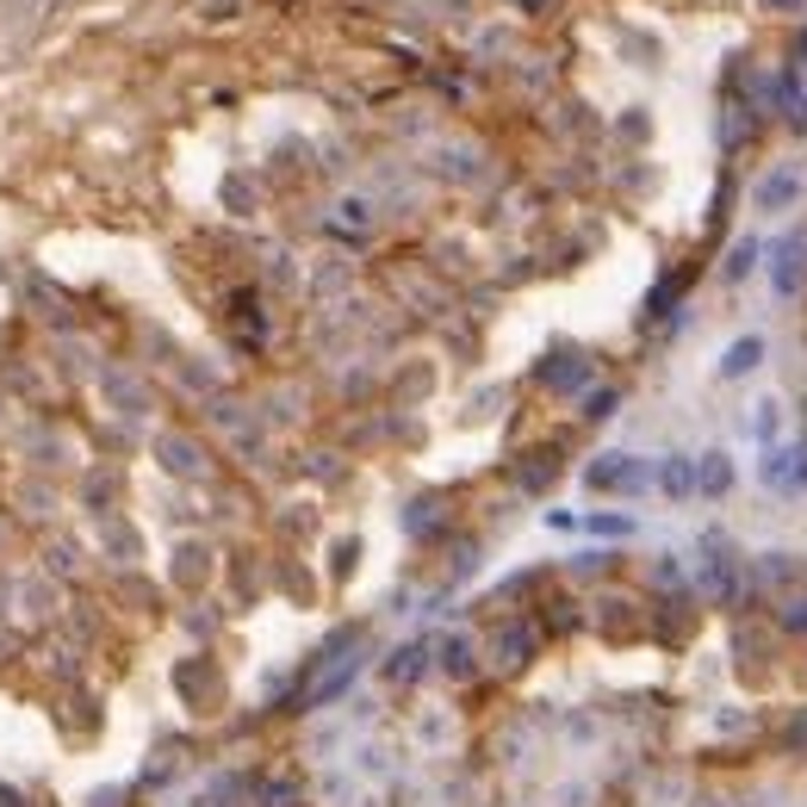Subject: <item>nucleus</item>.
<instances>
[{"mask_svg":"<svg viewBox=\"0 0 807 807\" xmlns=\"http://www.w3.org/2000/svg\"><path fill=\"white\" fill-rule=\"evenodd\" d=\"M770 7H801V0H770Z\"/></svg>","mask_w":807,"mask_h":807,"instance_id":"obj_9","label":"nucleus"},{"mask_svg":"<svg viewBox=\"0 0 807 807\" xmlns=\"http://www.w3.org/2000/svg\"><path fill=\"white\" fill-rule=\"evenodd\" d=\"M770 280H776V292H801V280H807V237L801 230H789V237L776 242V255H770Z\"/></svg>","mask_w":807,"mask_h":807,"instance_id":"obj_2","label":"nucleus"},{"mask_svg":"<svg viewBox=\"0 0 807 807\" xmlns=\"http://www.w3.org/2000/svg\"><path fill=\"white\" fill-rule=\"evenodd\" d=\"M801 56H807V38H801Z\"/></svg>","mask_w":807,"mask_h":807,"instance_id":"obj_10","label":"nucleus"},{"mask_svg":"<svg viewBox=\"0 0 807 807\" xmlns=\"http://www.w3.org/2000/svg\"><path fill=\"white\" fill-rule=\"evenodd\" d=\"M764 485H770V492H801L807 485V447L801 442L764 447Z\"/></svg>","mask_w":807,"mask_h":807,"instance_id":"obj_1","label":"nucleus"},{"mask_svg":"<svg viewBox=\"0 0 807 807\" xmlns=\"http://www.w3.org/2000/svg\"><path fill=\"white\" fill-rule=\"evenodd\" d=\"M702 492H727V454H708V466H702Z\"/></svg>","mask_w":807,"mask_h":807,"instance_id":"obj_5","label":"nucleus"},{"mask_svg":"<svg viewBox=\"0 0 807 807\" xmlns=\"http://www.w3.org/2000/svg\"><path fill=\"white\" fill-rule=\"evenodd\" d=\"M665 485H671V492H690V485H696V473H690V459H683V466H671V473H665Z\"/></svg>","mask_w":807,"mask_h":807,"instance_id":"obj_7","label":"nucleus"},{"mask_svg":"<svg viewBox=\"0 0 807 807\" xmlns=\"http://www.w3.org/2000/svg\"><path fill=\"white\" fill-rule=\"evenodd\" d=\"M795 199H801V168H795V162H783V168H770V175L758 180V193H752V211H789Z\"/></svg>","mask_w":807,"mask_h":807,"instance_id":"obj_3","label":"nucleus"},{"mask_svg":"<svg viewBox=\"0 0 807 807\" xmlns=\"http://www.w3.org/2000/svg\"><path fill=\"white\" fill-rule=\"evenodd\" d=\"M752 261H758V242H739V249H733V261H727V273H733V280H745V273H752Z\"/></svg>","mask_w":807,"mask_h":807,"instance_id":"obj_6","label":"nucleus"},{"mask_svg":"<svg viewBox=\"0 0 807 807\" xmlns=\"http://www.w3.org/2000/svg\"><path fill=\"white\" fill-rule=\"evenodd\" d=\"M758 361H764V335H739V342L721 354V373H727V380H745Z\"/></svg>","mask_w":807,"mask_h":807,"instance_id":"obj_4","label":"nucleus"},{"mask_svg":"<svg viewBox=\"0 0 807 807\" xmlns=\"http://www.w3.org/2000/svg\"><path fill=\"white\" fill-rule=\"evenodd\" d=\"M789 628H801V633H807V602H789Z\"/></svg>","mask_w":807,"mask_h":807,"instance_id":"obj_8","label":"nucleus"}]
</instances>
